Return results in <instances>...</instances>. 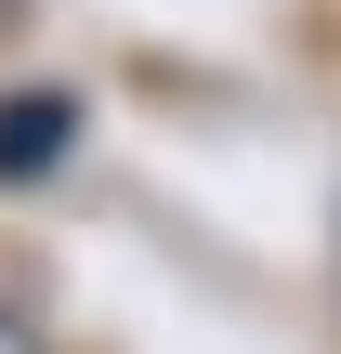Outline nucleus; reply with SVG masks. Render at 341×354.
Masks as SVG:
<instances>
[{
	"label": "nucleus",
	"mask_w": 341,
	"mask_h": 354,
	"mask_svg": "<svg viewBox=\"0 0 341 354\" xmlns=\"http://www.w3.org/2000/svg\"><path fill=\"white\" fill-rule=\"evenodd\" d=\"M0 354H39V328H26V315H0Z\"/></svg>",
	"instance_id": "f03ea898"
},
{
	"label": "nucleus",
	"mask_w": 341,
	"mask_h": 354,
	"mask_svg": "<svg viewBox=\"0 0 341 354\" xmlns=\"http://www.w3.org/2000/svg\"><path fill=\"white\" fill-rule=\"evenodd\" d=\"M66 131H79V105H66V92H13V105H0V184L53 171V158H66Z\"/></svg>",
	"instance_id": "f257e3e1"
}]
</instances>
